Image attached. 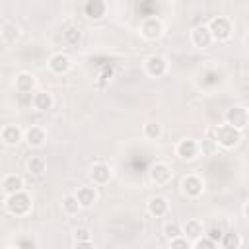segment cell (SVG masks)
Listing matches in <instances>:
<instances>
[{
	"label": "cell",
	"mask_w": 249,
	"mask_h": 249,
	"mask_svg": "<svg viewBox=\"0 0 249 249\" xmlns=\"http://www.w3.org/2000/svg\"><path fill=\"white\" fill-rule=\"evenodd\" d=\"M62 37H64V41H66L68 45H78V43H80V39H82V31H80V27L70 25V27L62 33Z\"/></svg>",
	"instance_id": "cell-30"
},
{
	"label": "cell",
	"mask_w": 249,
	"mask_h": 249,
	"mask_svg": "<svg viewBox=\"0 0 249 249\" xmlns=\"http://www.w3.org/2000/svg\"><path fill=\"white\" fill-rule=\"evenodd\" d=\"M196 142H198V152L202 156H214L218 152V142L214 138V126H208L204 130V136L200 140H196Z\"/></svg>",
	"instance_id": "cell-19"
},
{
	"label": "cell",
	"mask_w": 249,
	"mask_h": 249,
	"mask_svg": "<svg viewBox=\"0 0 249 249\" xmlns=\"http://www.w3.org/2000/svg\"><path fill=\"white\" fill-rule=\"evenodd\" d=\"M23 140L31 148H41L47 142V130L39 124H31L29 128L23 130Z\"/></svg>",
	"instance_id": "cell-13"
},
{
	"label": "cell",
	"mask_w": 249,
	"mask_h": 249,
	"mask_svg": "<svg viewBox=\"0 0 249 249\" xmlns=\"http://www.w3.org/2000/svg\"><path fill=\"white\" fill-rule=\"evenodd\" d=\"M218 245H222L224 249H239L243 245V239L239 237V233H222Z\"/></svg>",
	"instance_id": "cell-27"
},
{
	"label": "cell",
	"mask_w": 249,
	"mask_h": 249,
	"mask_svg": "<svg viewBox=\"0 0 249 249\" xmlns=\"http://www.w3.org/2000/svg\"><path fill=\"white\" fill-rule=\"evenodd\" d=\"M161 233H163L167 239L177 237V235H181V224H179L177 220H167V222H163V226H161Z\"/></svg>",
	"instance_id": "cell-28"
},
{
	"label": "cell",
	"mask_w": 249,
	"mask_h": 249,
	"mask_svg": "<svg viewBox=\"0 0 249 249\" xmlns=\"http://www.w3.org/2000/svg\"><path fill=\"white\" fill-rule=\"evenodd\" d=\"M204 233H206V235H208V237H210V239H214V241H216V243H218V241H220V237H222V233H224V231H222V228H216V226H214V228H210V230H208V231H204Z\"/></svg>",
	"instance_id": "cell-34"
},
{
	"label": "cell",
	"mask_w": 249,
	"mask_h": 249,
	"mask_svg": "<svg viewBox=\"0 0 249 249\" xmlns=\"http://www.w3.org/2000/svg\"><path fill=\"white\" fill-rule=\"evenodd\" d=\"M191 247H193V249H216L218 243H216L214 239H210L206 233H202V235H198L196 239L191 241Z\"/></svg>",
	"instance_id": "cell-29"
},
{
	"label": "cell",
	"mask_w": 249,
	"mask_h": 249,
	"mask_svg": "<svg viewBox=\"0 0 249 249\" xmlns=\"http://www.w3.org/2000/svg\"><path fill=\"white\" fill-rule=\"evenodd\" d=\"M74 195L82 208H91L97 202V189L93 185H80Z\"/></svg>",
	"instance_id": "cell-15"
},
{
	"label": "cell",
	"mask_w": 249,
	"mask_h": 249,
	"mask_svg": "<svg viewBox=\"0 0 249 249\" xmlns=\"http://www.w3.org/2000/svg\"><path fill=\"white\" fill-rule=\"evenodd\" d=\"M25 167H27V173H29V175L41 177V175L47 171V161H45L43 156H31V158L27 160Z\"/></svg>",
	"instance_id": "cell-22"
},
{
	"label": "cell",
	"mask_w": 249,
	"mask_h": 249,
	"mask_svg": "<svg viewBox=\"0 0 249 249\" xmlns=\"http://www.w3.org/2000/svg\"><path fill=\"white\" fill-rule=\"evenodd\" d=\"M39 243L33 239V237H27V235H21L18 241H16V247H21V249H35Z\"/></svg>",
	"instance_id": "cell-32"
},
{
	"label": "cell",
	"mask_w": 249,
	"mask_h": 249,
	"mask_svg": "<svg viewBox=\"0 0 249 249\" xmlns=\"http://www.w3.org/2000/svg\"><path fill=\"white\" fill-rule=\"evenodd\" d=\"M181 193L187 198H198L204 193V181L195 173H187L181 179Z\"/></svg>",
	"instance_id": "cell-5"
},
{
	"label": "cell",
	"mask_w": 249,
	"mask_h": 249,
	"mask_svg": "<svg viewBox=\"0 0 249 249\" xmlns=\"http://www.w3.org/2000/svg\"><path fill=\"white\" fill-rule=\"evenodd\" d=\"M0 35L6 43H16L19 39V25L14 21H4L0 27Z\"/></svg>",
	"instance_id": "cell-23"
},
{
	"label": "cell",
	"mask_w": 249,
	"mask_h": 249,
	"mask_svg": "<svg viewBox=\"0 0 249 249\" xmlns=\"http://www.w3.org/2000/svg\"><path fill=\"white\" fill-rule=\"evenodd\" d=\"M175 156L183 161H193L200 156L198 152V142L195 138H183L175 144Z\"/></svg>",
	"instance_id": "cell-8"
},
{
	"label": "cell",
	"mask_w": 249,
	"mask_h": 249,
	"mask_svg": "<svg viewBox=\"0 0 249 249\" xmlns=\"http://www.w3.org/2000/svg\"><path fill=\"white\" fill-rule=\"evenodd\" d=\"M189 39H191L193 47H196V49H208V47L214 43L212 33H210V29H208V25H204V23H202V25L193 27V29H191Z\"/></svg>",
	"instance_id": "cell-10"
},
{
	"label": "cell",
	"mask_w": 249,
	"mask_h": 249,
	"mask_svg": "<svg viewBox=\"0 0 249 249\" xmlns=\"http://www.w3.org/2000/svg\"><path fill=\"white\" fill-rule=\"evenodd\" d=\"M23 189V177L18 175V173H8L4 175L2 179V193L4 195H12V193H18Z\"/></svg>",
	"instance_id": "cell-21"
},
{
	"label": "cell",
	"mask_w": 249,
	"mask_h": 249,
	"mask_svg": "<svg viewBox=\"0 0 249 249\" xmlns=\"http://www.w3.org/2000/svg\"><path fill=\"white\" fill-rule=\"evenodd\" d=\"M72 247H76V249H93V239H86V241H72Z\"/></svg>",
	"instance_id": "cell-35"
},
{
	"label": "cell",
	"mask_w": 249,
	"mask_h": 249,
	"mask_svg": "<svg viewBox=\"0 0 249 249\" xmlns=\"http://www.w3.org/2000/svg\"><path fill=\"white\" fill-rule=\"evenodd\" d=\"M146 208H148V212H150L152 216L161 218V216H165V214L169 212V202H167V198H165V196L156 195V196H150V198H148Z\"/></svg>",
	"instance_id": "cell-20"
},
{
	"label": "cell",
	"mask_w": 249,
	"mask_h": 249,
	"mask_svg": "<svg viewBox=\"0 0 249 249\" xmlns=\"http://www.w3.org/2000/svg\"><path fill=\"white\" fill-rule=\"evenodd\" d=\"M150 181L154 183V185H158V187H163V185H167L171 179H173V169H171V165L169 163H165V161H156V163H152V167H150Z\"/></svg>",
	"instance_id": "cell-7"
},
{
	"label": "cell",
	"mask_w": 249,
	"mask_h": 249,
	"mask_svg": "<svg viewBox=\"0 0 249 249\" xmlns=\"http://www.w3.org/2000/svg\"><path fill=\"white\" fill-rule=\"evenodd\" d=\"M169 241V247L171 249H191V241L181 233V235H177V237H171V239H167Z\"/></svg>",
	"instance_id": "cell-31"
},
{
	"label": "cell",
	"mask_w": 249,
	"mask_h": 249,
	"mask_svg": "<svg viewBox=\"0 0 249 249\" xmlns=\"http://www.w3.org/2000/svg\"><path fill=\"white\" fill-rule=\"evenodd\" d=\"M210 33H212V39L214 41H228L233 33V23L230 18L226 16H216L210 19V23H206Z\"/></svg>",
	"instance_id": "cell-3"
},
{
	"label": "cell",
	"mask_w": 249,
	"mask_h": 249,
	"mask_svg": "<svg viewBox=\"0 0 249 249\" xmlns=\"http://www.w3.org/2000/svg\"><path fill=\"white\" fill-rule=\"evenodd\" d=\"M80 210H82V206H80L76 195H74V193H66V195L62 196V212H64L66 216H76Z\"/></svg>",
	"instance_id": "cell-24"
},
{
	"label": "cell",
	"mask_w": 249,
	"mask_h": 249,
	"mask_svg": "<svg viewBox=\"0 0 249 249\" xmlns=\"http://www.w3.org/2000/svg\"><path fill=\"white\" fill-rule=\"evenodd\" d=\"M14 88L18 93H25V95H31L35 89H37V78L31 74V72H19L14 80Z\"/></svg>",
	"instance_id": "cell-12"
},
{
	"label": "cell",
	"mask_w": 249,
	"mask_h": 249,
	"mask_svg": "<svg viewBox=\"0 0 249 249\" xmlns=\"http://www.w3.org/2000/svg\"><path fill=\"white\" fill-rule=\"evenodd\" d=\"M0 140L6 146H18L23 140V130L18 124H4L0 128Z\"/></svg>",
	"instance_id": "cell-16"
},
{
	"label": "cell",
	"mask_w": 249,
	"mask_h": 249,
	"mask_svg": "<svg viewBox=\"0 0 249 249\" xmlns=\"http://www.w3.org/2000/svg\"><path fill=\"white\" fill-rule=\"evenodd\" d=\"M226 123L231 124L233 128H239V130H245L247 123H249V111L245 105H231L228 111H226Z\"/></svg>",
	"instance_id": "cell-6"
},
{
	"label": "cell",
	"mask_w": 249,
	"mask_h": 249,
	"mask_svg": "<svg viewBox=\"0 0 249 249\" xmlns=\"http://www.w3.org/2000/svg\"><path fill=\"white\" fill-rule=\"evenodd\" d=\"M4 206L12 216H25L31 210V196L21 189L18 193L6 195L4 198Z\"/></svg>",
	"instance_id": "cell-2"
},
{
	"label": "cell",
	"mask_w": 249,
	"mask_h": 249,
	"mask_svg": "<svg viewBox=\"0 0 249 249\" xmlns=\"http://www.w3.org/2000/svg\"><path fill=\"white\" fill-rule=\"evenodd\" d=\"M142 132H144V136L148 140H158L163 134V126H161L160 121H148V123H144Z\"/></svg>",
	"instance_id": "cell-26"
},
{
	"label": "cell",
	"mask_w": 249,
	"mask_h": 249,
	"mask_svg": "<svg viewBox=\"0 0 249 249\" xmlns=\"http://www.w3.org/2000/svg\"><path fill=\"white\" fill-rule=\"evenodd\" d=\"M111 175H113V169L109 163L105 161H95L91 165V171H89V177L93 181V185H107L111 181Z\"/></svg>",
	"instance_id": "cell-14"
},
{
	"label": "cell",
	"mask_w": 249,
	"mask_h": 249,
	"mask_svg": "<svg viewBox=\"0 0 249 249\" xmlns=\"http://www.w3.org/2000/svg\"><path fill=\"white\" fill-rule=\"evenodd\" d=\"M167 58L161 56V54H150L146 60H144V70L148 76L152 78H161L165 72H167Z\"/></svg>",
	"instance_id": "cell-9"
},
{
	"label": "cell",
	"mask_w": 249,
	"mask_h": 249,
	"mask_svg": "<svg viewBox=\"0 0 249 249\" xmlns=\"http://www.w3.org/2000/svg\"><path fill=\"white\" fill-rule=\"evenodd\" d=\"M214 138L218 142V148H226V150H231L235 148L241 138H243V130L239 128H233L231 124L224 123V124H216L214 126Z\"/></svg>",
	"instance_id": "cell-1"
},
{
	"label": "cell",
	"mask_w": 249,
	"mask_h": 249,
	"mask_svg": "<svg viewBox=\"0 0 249 249\" xmlns=\"http://www.w3.org/2000/svg\"><path fill=\"white\" fill-rule=\"evenodd\" d=\"M47 66H49V70H51L53 74L62 76V74H66V72L70 70V66H72V58H70L66 53H54V54L49 56Z\"/></svg>",
	"instance_id": "cell-11"
},
{
	"label": "cell",
	"mask_w": 249,
	"mask_h": 249,
	"mask_svg": "<svg viewBox=\"0 0 249 249\" xmlns=\"http://www.w3.org/2000/svg\"><path fill=\"white\" fill-rule=\"evenodd\" d=\"M204 231H206V228H204L202 220H198V218H187V220L181 224V233H183L189 241L196 239V237L202 235Z\"/></svg>",
	"instance_id": "cell-17"
},
{
	"label": "cell",
	"mask_w": 249,
	"mask_h": 249,
	"mask_svg": "<svg viewBox=\"0 0 249 249\" xmlns=\"http://www.w3.org/2000/svg\"><path fill=\"white\" fill-rule=\"evenodd\" d=\"M169 2H177V0H169Z\"/></svg>",
	"instance_id": "cell-36"
},
{
	"label": "cell",
	"mask_w": 249,
	"mask_h": 249,
	"mask_svg": "<svg viewBox=\"0 0 249 249\" xmlns=\"http://www.w3.org/2000/svg\"><path fill=\"white\" fill-rule=\"evenodd\" d=\"M165 31V25L160 18L156 16H150V18H144L140 21V35L146 39V41H158Z\"/></svg>",
	"instance_id": "cell-4"
},
{
	"label": "cell",
	"mask_w": 249,
	"mask_h": 249,
	"mask_svg": "<svg viewBox=\"0 0 249 249\" xmlns=\"http://www.w3.org/2000/svg\"><path fill=\"white\" fill-rule=\"evenodd\" d=\"M53 103H54L53 93L47 89H35L31 93V107L35 111H49L53 107Z\"/></svg>",
	"instance_id": "cell-18"
},
{
	"label": "cell",
	"mask_w": 249,
	"mask_h": 249,
	"mask_svg": "<svg viewBox=\"0 0 249 249\" xmlns=\"http://www.w3.org/2000/svg\"><path fill=\"white\" fill-rule=\"evenodd\" d=\"M86 239H91V233L88 228H76L74 230V241H86Z\"/></svg>",
	"instance_id": "cell-33"
},
{
	"label": "cell",
	"mask_w": 249,
	"mask_h": 249,
	"mask_svg": "<svg viewBox=\"0 0 249 249\" xmlns=\"http://www.w3.org/2000/svg\"><path fill=\"white\" fill-rule=\"evenodd\" d=\"M84 10H86L88 18L99 19V18L105 16V2L103 0H88L86 6H84Z\"/></svg>",
	"instance_id": "cell-25"
}]
</instances>
